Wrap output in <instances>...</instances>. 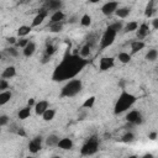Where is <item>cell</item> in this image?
I'll use <instances>...</instances> for the list:
<instances>
[{
	"label": "cell",
	"instance_id": "9c48e42d",
	"mask_svg": "<svg viewBox=\"0 0 158 158\" xmlns=\"http://www.w3.org/2000/svg\"><path fill=\"white\" fill-rule=\"evenodd\" d=\"M48 11L44 9V7H41L40 10H38V12H37V15L33 17V20H32V23H31V27H37V26H40L43 21H44V19L48 16Z\"/></svg>",
	"mask_w": 158,
	"mask_h": 158
},
{
	"label": "cell",
	"instance_id": "d6a6232c",
	"mask_svg": "<svg viewBox=\"0 0 158 158\" xmlns=\"http://www.w3.org/2000/svg\"><path fill=\"white\" fill-rule=\"evenodd\" d=\"M54 116H56V110H54V109H48V110L42 115V118L48 122V121H52V120L54 118Z\"/></svg>",
	"mask_w": 158,
	"mask_h": 158
},
{
	"label": "cell",
	"instance_id": "7bdbcfd3",
	"mask_svg": "<svg viewBox=\"0 0 158 158\" xmlns=\"http://www.w3.org/2000/svg\"><path fill=\"white\" fill-rule=\"evenodd\" d=\"M157 137H158V133H157L156 131H152V132H149V133H148V138H149L151 141H154Z\"/></svg>",
	"mask_w": 158,
	"mask_h": 158
},
{
	"label": "cell",
	"instance_id": "b9f144b4",
	"mask_svg": "<svg viewBox=\"0 0 158 158\" xmlns=\"http://www.w3.org/2000/svg\"><path fill=\"white\" fill-rule=\"evenodd\" d=\"M6 41H7V43H10L11 46H16V43H17V41H19V40H16V37L11 36V37H7V38H6Z\"/></svg>",
	"mask_w": 158,
	"mask_h": 158
},
{
	"label": "cell",
	"instance_id": "f6af8a7d",
	"mask_svg": "<svg viewBox=\"0 0 158 158\" xmlns=\"http://www.w3.org/2000/svg\"><path fill=\"white\" fill-rule=\"evenodd\" d=\"M77 20H80L78 16H75V15H73V16H70L69 17V20H68V22L69 23H74V22H77Z\"/></svg>",
	"mask_w": 158,
	"mask_h": 158
},
{
	"label": "cell",
	"instance_id": "9a60e30c",
	"mask_svg": "<svg viewBox=\"0 0 158 158\" xmlns=\"http://www.w3.org/2000/svg\"><path fill=\"white\" fill-rule=\"evenodd\" d=\"M58 148H60L63 151H69L73 148V141L69 137H63V138H60V141L58 143Z\"/></svg>",
	"mask_w": 158,
	"mask_h": 158
},
{
	"label": "cell",
	"instance_id": "44dd1931",
	"mask_svg": "<svg viewBox=\"0 0 158 158\" xmlns=\"http://www.w3.org/2000/svg\"><path fill=\"white\" fill-rule=\"evenodd\" d=\"M35 51H36V44H35V42H30L23 49H22V52H23V56L26 57V58H30V57H32L33 56V53H35Z\"/></svg>",
	"mask_w": 158,
	"mask_h": 158
},
{
	"label": "cell",
	"instance_id": "7dc6e473",
	"mask_svg": "<svg viewBox=\"0 0 158 158\" xmlns=\"http://www.w3.org/2000/svg\"><path fill=\"white\" fill-rule=\"evenodd\" d=\"M142 158H154V157H153V154H151V153H146Z\"/></svg>",
	"mask_w": 158,
	"mask_h": 158
},
{
	"label": "cell",
	"instance_id": "cb8c5ba5",
	"mask_svg": "<svg viewBox=\"0 0 158 158\" xmlns=\"http://www.w3.org/2000/svg\"><path fill=\"white\" fill-rule=\"evenodd\" d=\"M31 116V107L30 106H25V107H21L17 112V117L20 120H26Z\"/></svg>",
	"mask_w": 158,
	"mask_h": 158
},
{
	"label": "cell",
	"instance_id": "603a6c76",
	"mask_svg": "<svg viewBox=\"0 0 158 158\" xmlns=\"http://www.w3.org/2000/svg\"><path fill=\"white\" fill-rule=\"evenodd\" d=\"M47 27L49 28V32L52 33H59L63 31L64 27V22H57V23H48Z\"/></svg>",
	"mask_w": 158,
	"mask_h": 158
},
{
	"label": "cell",
	"instance_id": "d6986e66",
	"mask_svg": "<svg viewBox=\"0 0 158 158\" xmlns=\"http://www.w3.org/2000/svg\"><path fill=\"white\" fill-rule=\"evenodd\" d=\"M130 14H131V7H128V6L118 7V9L116 10V12H115V15H116L117 17H120V19H126V17H128Z\"/></svg>",
	"mask_w": 158,
	"mask_h": 158
},
{
	"label": "cell",
	"instance_id": "7c38bea8",
	"mask_svg": "<svg viewBox=\"0 0 158 158\" xmlns=\"http://www.w3.org/2000/svg\"><path fill=\"white\" fill-rule=\"evenodd\" d=\"M149 25L147 23V22H143V23H141L139 26H138V30H137V32H136V36H137V40L138 41H142V40H144L148 35H149Z\"/></svg>",
	"mask_w": 158,
	"mask_h": 158
},
{
	"label": "cell",
	"instance_id": "7402d4cb",
	"mask_svg": "<svg viewBox=\"0 0 158 158\" xmlns=\"http://www.w3.org/2000/svg\"><path fill=\"white\" fill-rule=\"evenodd\" d=\"M138 22L137 21H130V22H127L125 26H123V30H122V32H125V33H128V32H133V31H137L138 30Z\"/></svg>",
	"mask_w": 158,
	"mask_h": 158
},
{
	"label": "cell",
	"instance_id": "d4e9b609",
	"mask_svg": "<svg viewBox=\"0 0 158 158\" xmlns=\"http://www.w3.org/2000/svg\"><path fill=\"white\" fill-rule=\"evenodd\" d=\"M11 98H12V93H11L10 90L1 91V93H0V106H4L5 104H7Z\"/></svg>",
	"mask_w": 158,
	"mask_h": 158
},
{
	"label": "cell",
	"instance_id": "f546056e",
	"mask_svg": "<svg viewBox=\"0 0 158 158\" xmlns=\"http://www.w3.org/2000/svg\"><path fill=\"white\" fill-rule=\"evenodd\" d=\"M117 59H118L121 63L127 64V63H130V60H131V54L127 53V52H120V53L117 54Z\"/></svg>",
	"mask_w": 158,
	"mask_h": 158
},
{
	"label": "cell",
	"instance_id": "ba28073f",
	"mask_svg": "<svg viewBox=\"0 0 158 158\" xmlns=\"http://www.w3.org/2000/svg\"><path fill=\"white\" fill-rule=\"evenodd\" d=\"M118 2L117 1H109V2H105L102 6H101V12L105 15V16H111L112 14L116 12V10L118 9Z\"/></svg>",
	"mask_w": 158,
	"mask_h": 158
},
{
	"label": "cell",
	"instance_id": "ffe728a7",
	"mask_svg": "<svg viewBox=\"0 0 158 158\" xmlns=\"http://www.w3.org/2000/svg\"><path fill=\"white\" fill-rule=\"evenodd\" d=\"M144 47H146V43H144L143 41H138V40H137V41H133V42L131 43V53L135 54V53L142 51Z\"/></svg>",
	"mask_w": 158,
	"mask_h": 158
},
{
	"label": "cell",
	"instance_id": "3957f363",
	"mask_svg": "<svg viewBox=\"0 0 158 158\" xmlns=\"http://www.w3.org/2000/svg\"><path fill=\"white\" fill-rule=\"evenodd\" d=\"M83 89V81L80 79H72L64 84L60 89V98H73L78 95Z\"/></svg>",
	"mask_w": 158,
	"mask_h": 158
},
{
	"label": "cell",
	"instance_id": "ac0fdd59",
	"mask_svg": "<svg viewBox=\"0 0 158 158\" xmlns=\"http://www.w3.org/2000/svg\"><path fill=\"white\" fill-rule=\"evenodd\" d=\"M154 12H156V1L151 0V1L147 2L146 7H144V16L146 17H152Z\"/></svg>",
	"mask_w": 158,
	"mask_h": 158
},
{
	"label": "cell",
	"instance_id": "8992f818",
	"mask_svg": "<svg viewBox=\"0 0 158 158\" xmlns=\"http://www.w3.org/2000/svg\"><path fill=\"white\" fill-rule=\"evenodd\" d=\"M126 121L130 125H141L143 122V117L138 110H130L126 114Z\"/></svg>",
	"mask_w": 158,
	"mask_h": 158
},
{
	"label": "cell",
	"instance_id": "30bf717a",
	"mask_svg": "<svg viewBox=\"0 0 158 158\" xmlns=\"http://www.w3.org/2000/svg\"><path fill=\"white\" fill-rule=\"evenodd\" d=\"M115 64V59L112 57H102L100 58V62H99V70L101 72H106L109 69H111Z\"/></svg>",
	"mask_w": 158,
	"mask_h": 158
},
{
	"label": "cell",
	"instance_id": "d590c367",
	"mask_svg": "<svg viewBox=\"0 0 158 158\" xmlns=\"http://www.w3.org/2000/svg\"><path fill=\"white\" fill-rule=\"evenodd\" d=\"M56 51H57V47L56 46H53L51 42H48L47 41V43H46V49H44V53H47L48 56H53L54 53H56Z\"/></svg>",
	"mask_w": 158,
	"mask_h": 158
},
{
	"label": "cell",
	"instance_id": "7a4b0ae2",
	"mask_svg": "<svg viewBox=\"0 0 158 158\" xmlns=\"http://www.w3.org/2000/svg\"><path fill=\"white\" fill-rule=\"evenodd\" d=\"M136 101H137V98L133 94H131V93H128L126 90H122L120 93L116 102H115L114 114L115 115H121V114L126 112L128 109H131L135 105Z\"/></svg>",
	"mask_w": 158,
	"mask_h": 158
},
{
	"label": "cell",
	"instance_id": "5bb4252c",
	"mask_svg": "<svg viewBox=\"0 0 158 158\" xmlns=\"http://www.w3.org/2000/svg\"><path fill=\"white\" fill-rule=\"evenodd\" d=\"M59 137L56 135V133H51L48 135L46 138H44V144L47 147H58V143H59Z\"/></svg>",
	"mask_w": 158,
	"mask_h": 158
},
{
	"label": "cell",
	"instance_id": "f907efd6",
	"mask_svg": "<svg viewBox=\"0 0 158 158\" xmlns=\"http://www.w3.org/2000/svg\"><path fill=\"white\" fill-rule=\"evenodd\" d=\"M25 158H35V157H31V156H27V157H25Z\"/></svg>",
	"mask_w": 158,
	"mask_h": 158
},
{
	"label": "cell",
	"instance_id": "60d3db41",
	"mask_svg": "<svg viewBox=\"0 0 158 158\" xmlns=\"http://www.w3.org/2000/svg\"><path fill=\"white\" fill-rule=\"evenodd\" d=\"M49 60H51V56H48L47 53H44V52H43L42 58H41V63H42V64H47Z\"/></svg>",
	"mask_w": 158,
	"mask_h": 158
},
{
	"label": "cell",
	"instance_id": "277c9868",
	"mask_svg": "<svg viewBox=\"0 0 158 158\" xmlns=\"http://www.w3.org/2000/svg\"><path fill=\"white\" fill-rule=\"evenodd\" d=\"M99 147H100V139L96 135H93L90 136L85 143L81 146L80 148V154L84 156V157H89V156H93L98 151H99Z\"/></svg>",
	"mask_w": 158,
	"mask_h": 158
},
{
	"label": "cell",
	"instance_id": "e0dca14e",
	"mask_svg": "<svg viewBox=\"0 0 158 158\" xmlns=\"http://www.w3.org/2000/svg\"><path fill=\"white\" fill-rule=\"evenodd\" d=\"M16 75V68L14 67V65H9V67H6L4 70H2V73H1V78L2 79H10V78H14Z\"/></svg>",
	"mask_w": 158,
	"mask_h": 158
},
{
	"label": "cell",
	"instance_id": "ee69618b",
	"mask_svg": "<svg viewBox=\"0 0 158 158\" xmlns=\"http://www.w3.org/2000/svg\"><path fill=\"white\" fill-rule=\"evenodd\" d=\"M36 104H37V102L35 101V99H33V98L28 99V101H27V106H30V107H32V106L35 107V106H36Z\"/></svg>",
	"mask_w": 158,
	"mask_h": 158
},
{
	"label": "cell",
	"instance_id": "e575fe53",
	"mask_svg": "<svg viewBox=\"0 0 158 158\" xmlns=\"http://www.w3.org/2000/svg\"><path fill=\"white\" fill-rule=\"evenodd\" d=\"M133 141H135V135H133V132H131V131L126 132V133L121 137V142H123V143H132Z\"/></svg>",
	"mask_w": 158,
	"mask_h": 158
},
{
	"label": "cell",
	"instance_id": "6da1fadb",
	"mask_svg": "<svg viewBox=\"0 0 158 158\" xmlns=\"http://www.w3.org/2000/svg\"><path fill=\"white\" fill-rule=\"evenodd\" d=\"M89 64V59L81 58L79 54L67 53L59 64L54 68L52 73V79L54 81H64L75 79V77Z\"/></svg>",
	"mask_w": 158,
	"mask_h": 158
},
{
	"label": "cell",
	"instance_id": "2e32d148",
	"mask_svg": "<svg viewBox=\"0 0 158 158\" xmlns=\"http://www.w3.org/2000/svg\"><path fill=\"white\" fill-rule=\"evenodd\" d=\"M65 19V14L60 10V11H56L51 15V20L48 23H57V22H64Z\"/></svg>",
	"mask_w": 158,
	"mask_h": 158
},
{
	"label": "cell",
	"instance_id": "c3c4849f",
	"mask_svg": "<svg viewBox=\"0 0 158 158\" xmlns=\"http://www.w3.org/2000/svg\"><path fill=\"white\" fill-rule=\"evenodd\" d=\"M127 158H138V157H137L136 154H131V156H128Z\"/></svg>",
	"mask_w": 158,
	"mask_h": 158
},
{
	"label": "cell",
	"instance_id": "f35d334b",
	"mask_svg": "<svg viewBox=\"0 0 158 158\" xmlns=\"http://www.w3.org/2000/svg\"><path fill=\"white\" fill-rule=\"evenodd\" d=\"M9 122H10V118H9L7 115H1V116H0V126H1V127L6 126Z\"/></svg>",
	"mask_w": 158,
	"mask_h": 158
},
{
	"label": "cell",
	"instance_id": "74e56055",
	"mask_svg": "<svg viewBox=\"0 0 158 158\" xmlns=\"http://www.w3.org/2000/svg\"><path fill=\"white\" fill-rule=\"evenodd\" d=\"M9 89V81L6 79H0V91H6Z\"/></svg>",
	"mask_w": 158,
	"mask_h": 158
},
{
	"label": "cell",
	"instance_id": "8fae6325",
	"mask_svg": "<svg viewBox=\"0 0 158 158\" xmlns=\"http://www.w3.org/2000/svg\"><path fill=\"white\" fill-rule=\"evenodd\" d=\"M62 6H63V2L59 1V0H47V1L43 4V7H44L48 12H49V11H53V12L60 11Z\"/></svg>",
	"mask_w": 158,
	"mask_h": 158
},
{
	"label": "cell",
	"instance_id": "681fc988",
	"mask_svg": "<svg viewBox=\"0 0 158 158\" xmlns=\"http://www.w3.org/2000/svg\"><path fill=\"white\" fill-rule=\"evenodd\" d=\"M52 158H60V157H59V156H53Z\"/></svg>",
	"mask_w": 158,
	"mask_h": 158
},
{
	"label": "cell",
	"instance_id": "484cf974",
	"mask_svg": "<svg viewBox=\"0 0 158 158\" xmlns=\"http://www.w3.org/2000/svg\"><path fill=\"white\" fill-rule=\"evenodd\" d=\"M32 31V27L31 26H26V25H22L17 28V36L20 38H25L30 32Z\"/></svg>",
	"mask_w": 158,
	"mask_h": 158
},
{
	"label": "cell",
	"instance_id": "1f68e13d",
	"mask_svg": "<svg viewBox=\"0 0 158 158\" xmlns=\"http://www.w3.org/2000/svg\"><path fill=\"white\" fill-rule=\"evenodd\" d=\"M94 104H95V96H89V98H86L85 101L83 102L81 109H85V110L91 109V107L94 106Z\"/></svg>",
	"mask_w": 158,
	"mask_h": 158
},
{
	"label": "cell",
	"instance_id": "5b68a950",
	"mask_svg": "<svg viewBox=\"0 0 158 158\" xmlns=\"http://www.w3.org/2000/svg\"><path fill=\"white\" fill-rule=\"evenodd\" d=\"M118 33V31L115 28V26L111 23L109 25L105 31L102 32L101 37H100V49H105V48H109L114 42H115V38H116V35Z\"/></svg>",
	"mask_w": 158,
	"mask_h": 158
},
{
	"label": "cell",
	"instance_id": "52a82bcc",
	"mask_svg": "<svg viewBox=\"0 0 158 158\" xmlns=\"http://www.w3.org/2000/svg\"><path fill=\"white\" fill-rule=\"evenodd\" d=\"M42 143H43V137H42V136H36V137H33V138L28 142V146H27L30 153H32V154L38 153V152L42 149Z\"/></svg>",
	"mask_w": 158,
	"mask_h": 158
},
{
	"label": "cell",
	"instance_id": "4316f807",
	"mask_svg": "<svg viewBox=\"0 0 158 158\" xmlns=\"http://www.w3.org/2000/svg\"><path fill=\"white\" fill-rule=\"evenodd\" d=\"M2 54H6L7 57L16 58V57H19V49H17L16 46H10V47H7V48H5L2 51Z\"/></svg>",
	"mask_w": 158,
	"mask_h": 158
},
{
	"label": "cell",
	"instance_id": "8d00e7d4",
	"mask_svg": "<svg viewBox=\"0 0 158 158\" xmlns=\"http://www.w3.org/2000/svg\"><path fill=\"white\" fill-rule=\"evenodd\" d=\"M30 42H31V41H30L28 38H26V37H25V38H20V40L17 41V43H16V47H20V48H22V49H23V48H25Z\"/></svg>",
	"mask_w": 158,
	"mask_h": 158
},
{
	"label": "cell",
	"instance_id": "ab89813d",
	"mask_svg": "<svg viewBox=\"0 0 158 158\" xmlns=\"http://www.w3.org/2000/svg\"><path fill=\"white\" fill-rule=\"evenodd\" d=\"M86 116H88L86 110H85V109H81V110L79 111V114H78V121H84V120L86 118Z\"/></svg>",
	"mask_w": 158,
	"mask_h": 158
},
{
	"label": "cell",
	"instance_id": "83f0119b",
	"mask_svg": "<svg viewBox=\"0 0 158 158\" xmlns=\"http://www.w3.org/2000/svg\"><path fill=\"white\" fill-rule=\"evenodd\" d=\"M144 58H146V60H148V62H154V60L158 58V51H157L156 48H151V49L146 53Z\"/></svg>",
	"mask_w": 158,
	"mask_h": 158
},
{
	"label": "cell",
	"instance_id": "f1b7e54d",
	"mask_svg": "<svg viewBox=\"0 0 158 158\" xmlns=\"http://www.w3.org/2000/svg\"><path fill=\"white\" fill-rule=\"evenodd\" d=\"M98 40H99V37H98V35L96 33H90L88 37H86V44L90 47V48H93L96 43H98Z\"/></svg>",
	"mask_w": 158,
	"mask_h": 158
},
{
	"label": "cell",
	"instance_id": "4fadbf2b",
	"mask_svg": "<svg viewBox=\"0 0 158 158\" xmlns=\"http://www.w3.org/2000/svg\"><path fill=\"white\" fill-rule=\"evenodd\" d=\"M48 109H49V102L47 100H40V101H37V104L35 106V112H36V115L42 116Z\"/></svg>",
	"mask_w": 158,
	"mask_h": 158
},
{
	"label": "cell",
	"instance_id": "836d02e7",
	"mask_svg": "<svg viewBox=\"0 0 158 158\" xmlns=\"http://www.w3.org/2000/svg\"><path fill=\"white\" fill-rule=\"evenodd\" d=\"M80 25L83 26V27H89L90 25H91V16L90 15H88V14H84L81 17H80Z\"/></svg>",
	"mask_w": 158,
	"mask_h": 158
},
{
	"label": "cell",
	"instance_id": "4dcf8cb0",
	"mask_svg": "<svg viewBox=\"0 0 158 158\" xmlns=\"http://www.w3.org/2000/svg\"><path fill=\"white\" fill-rule=\"evenodd\" d=\"M90 53H91V48H90L86 43H85V44L80 48V51H79V56H80L81 58H85V59L90 56Z\"/></svg>",
	"mask_w": 158,
	"mask_h": 158
},
{
	"label": "cell",
	"instance_id": "bcb514c9",
	"mask_svg": "<svg viewBox=\"0 0 158 158\" xmlns=\"http://www.w3.org/2000/svg\"><path fill=\"white\" fill-rule=\"evenodd\" d=\"M152 27H153V30H158V17H156L152 21Z\"/></svg>",
	"mask_w": 158,
	"mask_h": 158
}]
</instances>
